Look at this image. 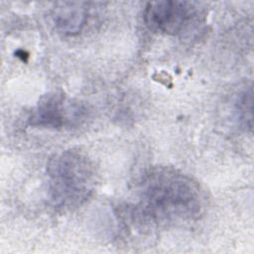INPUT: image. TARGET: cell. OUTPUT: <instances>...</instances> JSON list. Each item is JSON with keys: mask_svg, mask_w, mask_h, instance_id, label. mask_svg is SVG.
I'll return each instance as SVG.
<instances>
[{"mask_svg": "<svg viewBox=\"0 0 254 254\" xmlns=\"http://www.w3.org/2000/svg\"><path fill=\"white\" fill-rule=\"evenodd\" d=\"M135 218L147 225L190 222L202 214L205 196L190 176L170 167H154L139 180Z\"/></svg>", "mask_w": 254, "mask_h": 254, "instance_id": "6da1fadb", "label": "cell"}, {"mask_svg": "<svg viewBox=\"0 0 254 254\" xmlns=\"http://www.w3.org/2000/svg\"><path fill=\"white\" fill-rule=\"evenodd\" d=\"M51 204L59 211H72L94 193L97 173L92 160L82 151L68 149L54 154L47 164Z\"/></svg>", "mask_w": 254, "mask_h": 254, "instance_id": "7a4b0ae2", "label": "cell"}, {"mask_svg": "<svg viewBox=\"0 0 254 254\" xmlns=\"http://www.w3.org/2000/svg\"><path fill=\"white\" fill-rule=\"evenodd\" d=\"M201 9L194 2L153 1L146 4L144 21L155 32L177 36L189 32L200 23Z\"/></svg>", "mask_w": 254, "mask_h": 254, "instance_id": "3957f363", "label": "cell"}, {"mask_svg": "<svg viewBox=\"0 0 254 254\" xmlns=\"http://www.w3.org/2000/svg\"><path fill=\"white\" fill-rule=\"evenodd\" d=\"M84 112L81 104L66 99L62 93L50 92L39 99L28 120L33 127L62 129L79 121Z\"/></svg>", "mask_w": 254, "mask_h": 254, "instance_id": "277c9868", "label": "cell"}, {"mask_svg": "<svg viewBox=\"0 0 254 254\" xmlns=\"http://www.w3.org/2000/svg\"><path fill=\"white\" fill-rule=\"evenodd\" d=\"M88 18V3L58 2L52 10V20L56 30L64 36L77 35Z\"/></svg>", "mask_w": 254, "mask_h": 254, "instance_id": "5b68a950", "label": "cell"}, {"mask_svg": "<svg viewBox=\"0 0 254 254\" xmlns=\"http://www.w3.org/2000/svg\"><path fill=\"white\" fill-rule=\"evenodd\" d=\"M234 112L239 124L246 130L252 129V92L251 87L241 89L234 101Z\"/></svg>", "mask_w": 254, "mask_h": 254, "instance_id": "8992f818", "label": "cell"}]
</instances>
